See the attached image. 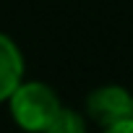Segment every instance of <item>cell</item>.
I'll return each mask as SVG.
<instances>
[{"mask_svg":"<svg viewBox=\"0 0 133 133\" xmlns=\"http://www.w3.org/2000/svg\"><path fill=\"white\" fill-rule=\"evenodd\" d=\"M5 102L13 123L26 133H42L63 107L57 91L44 81H21Z\"/></svg>","mask_w":133,"mask_h":133,"instance_id":"obj_1","label":"cell"},{"mask_svg":"<svg viewBox=\"0 0 133 133\" xmlns=\"http://www.w3.org/2000/svg\"><path fill=\"white\" fill-rule=\"evenodd\" d=\"M84 110L86 117L104 130L133 117V94L120 84H104L86 94Z\"/></svg>","mask_w":133,"mask_h":133,"instance_id":"obj_2","label":"cell"},{"mask_svg":"<svg viewBox=\"0 0 133 133\" xmlns=\"http://www.w3.org/2000/svg\"><path fill=\"white\" fill-rule=\"evenodd\" d=\"M24 73H26V63H24V55H21V47L0 31V102H5L13 89L24 81Z\"/></svg>","mask_w":133,"mask_h":133,"instance_id":"obj_3","label":"cell"},{"mask_svg":"<svg viewBox=\"0 0 133 133\" xmlns=\"http://www.w3.org/2000/svg\"><path fill=\"white\" fill-rule=\"evenodd\" d=\"M42 133H86V120L81 112L71 107H60L57 115L50 120V125Z\"/></svg>","mask_w":133,"mask_h":133,"instance_id":"obj_4","label":"cell"},{"mask_svg":"<svg viewBox=\"0 0 133 133\" xmlns=\"http://www.w3.org/2000/svg\"><path fill=\"white\" fill-rule=\"evenodd\" d=\"M102 133H133V117L125 120V123H117V125H112V128H104Z\"/></svg>","mask_w":133,"mask_h":133,"instance_id":"obj_5","label":"cell"}]
</instances>
